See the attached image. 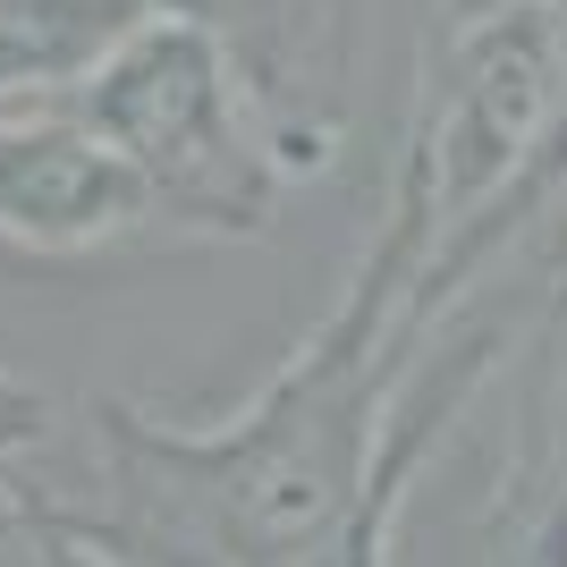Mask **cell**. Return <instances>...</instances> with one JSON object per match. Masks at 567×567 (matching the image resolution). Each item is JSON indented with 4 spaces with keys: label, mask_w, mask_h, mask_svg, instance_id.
Here are the masks:
<instances>
[{
    "label": "cell",
    "mask_w": 567,
    "mask_h": 567,
    "mask_svg": "<svg viewBox=\"0 0 567 567\" xmlns=\"http://www.w3.org/2000/svg\"><path fill=\"white\" fill-rule=\"evenodd\" d=\"M424 355V246L390 213L297 348L220 415L85 399V492L43 499L118 567H306L355 517L381 424Z\"/></svg>",
    "instance_id": "cell-1"
},
{
    "label": "cell",
    "mask_w": 567,
    "mask_h": 567,
    "mask_svg": "<svg viewBox=\"0 0 567 567\" xmlns=\"http://www.w3.org/2000/svg\"><path fill=\"white\" fill-rule=\"evenodd\" d=\"M69 102L144 187L162 246L271 237L288 213V187H306L288 169L280 136L262 127L237 60L187 18L127 25L69 85Z\"/></svg>",
    "instance_id": "cell-2"
},
{
    "label": "cell",
    "mask_w": 567,
    "mask_h": 567,
    "mask_svg": "<svg viewBox=\"0 0 567 567\" xmlns=\"http://www.w3.org/2000/svg\"><path fill=\"white\" fill-rule=\"evenodd\" d=\"M136 246H162V220L127 178V162L76 118V102H0V255L102 262Z\"/></svg>",
    "instance_id": "cell-3"
},
{
    "label": "cell",
    "mask_w": 567,
    "mask_h": 567,
    "mask_svg": "<svg viewBox=\"0 0 567 567\" xmlns=\"http://www.w3.org/2000/svg\"><path fill=\"white\" fill-rule=\"evenodd\" d=\"M144 9L204 25L229 51L297 178H322L348 153L364 0H144Z\"/></svg>",
    "instance_id": "cell-4"
},
{
    "label": "cell",
    "mask_w": 567,
    "mask_h": 567,
    "mask_svg": "<svg viewBox=\"0 0 567 567\" xmlns=\"http://www.w3.org/2000/svg\"><path fill=\"white\" fill-rule=\"evenodd\" d=\"M144 18V0H0V102L69 94Z\"/></svg>",
    "instance_id": "cell-5"
},
{
    "label": "cell",
    "mask_w": 567,
    "mask_h": 567,
    "mask_svg": "<svg viewBox=\"0 0 567 567\" xmlns=\"http://www.w3.org/2000/svg\"><path fill=\"white\" fill-rule=\"evenodd\" d=\"M60 432V399L25 373H0V483H18V466Z\"/></svg>",
    "instance_id": "cell-6"
},
{
    "label": "cell",
    "mask_w": 567,
    "mask_h": 567,
    "mask_svg": "<svg viewBox=\"0 0 567 567\" xmlns=\"http://www.w3.org/2000/svg\"><path fill=\"white\" fill-rule=\"evenodd\" d=\"M499 567H567V441H559V457H550V474L534 483V517H525L517 550Z\"/></svg>",
    "instance_id": "cell-7"
},
{
    "label": "cell",
    "mask_w": 567,
    "mask_h": 567,
    "mask_svg": "<svg viewBox=\"0 0 567 567\" xmlns=\"http://www.w3.org/2000/svg\"><path fill=\"white\" fill-rule=\"evenodd\" d=\"M559 229H567V195H559Z\"/></svg>",
    "instance_id": "cell-8"
},
{
    "label": "cell",
    "mask_w": 567,
    "mask_h": 567,
    "mask_svg": "<svg viewBox=\"0 0 567 567\" xmlns=\"http://www.w3.org/2000/svg\"><path fill=\"white\" fill-rule=\"evenodd\" d=\"M550 9H567V0H550Z\"/></svg>",
    "instance_id": "cell-9"
}]
</instances>
